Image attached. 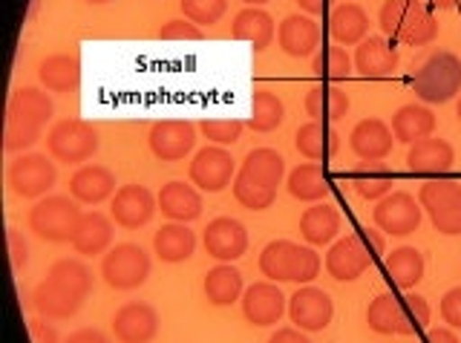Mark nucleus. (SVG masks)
Returning <instances> with one entry per match:
<instances>
[{
    "label": "nucleus",
    "instance_id": "9",
    "mask_svg": "<svg viewBox=\"0 0 461 343\" xmlns=\"http://www.w3.org/2000/svg\"><path fill=\"white\" fill-rule=\"evenodd\" d=\"M47 150L64 165H84L98 153V131L84 119H61L50 127Z\"/></svg>",
    "mask_w": 461,
    "mask_h": 343
},
{
    "label": "nucleus",
    "instance_id": "39",
    "mask_svg": "<svg viewBox=\"0 0 461 343\" xmlns=\"http://www.w3.org/2000/svg\"><path fill=\"white\" fill-rule=\"evenodd\" d=\"M285 188L292 194L297 203H323L329 196V182L323 174V165L321 162H306V165H297L292 174L285 179Z\"/></svg>",
    "mask_w": 461,
    "mask_h": 343
},
{
    "label": "nucleus",
    "instance_id": "56",
    "mask_svg": "<svg viewBox=\"0 0 461 343\" xmlns=\"http://www.w3.org/2000/svg\"><path fill=\"white\" fill-rule=\"evenodd\" d=\"M245 6H266V4H271V0H242Z\"/></svg>",
    "mask_w": 461,
    "mask_h": 343
},
{
    "label": "nucleus",
    "instance_id": "25",
    "mask_svg": "<svg viewBox=\"0 0 461 343\" xmlns=\"http://www.w3.org/2000/svg\"><path fill=\"white\" fill-rule=\"evenodd\" d=\"M366 326L375 335H412L415 323L410 320V311L403 306V297L398 294H378L366 309Z\"/></svg>",
    "mask_w": 461,
    "mask_h": 343
},
{
    "label": "nucleus",
    "instance_id": "21",
    "mask_svg": "<svg viewBox=\"0 0 461 343\" xmlns=\"http://www.w3.org/2000/svg\"><path fill=\"white\" fill-rule=\"evenodd\" d=\"M237 179L254 185L259 191L277 194L280 182L285 179V159L274 148H257L242 159Z\"/></svg>",
    "mask_w": 461,
    "mask_h": 343
},
{
    "label": "nucleus",
    "instance_id": "13",
    "mask_svg": "<svg viewBox=\"0 0 461 343\" xmlns=\"http://www.w3.org/2000/svg\"><path fill=\"white\" fill-rule=\"evenodd\" d=\"M196 131L199 124L187 119H162L150 127L148 145L158 162H179L191 156L196 148Z\"/></svg>",
    "mask_w": 461,
    "mask_h": 343
},
{
    "label": "nucleus",
    "instance_id": "7",
    "mask_svg": "<svg viewBox=\"0 0 461 343\" xmlns=\"http://www.w3.org/2000/svg\"><path fill=\"white\" fill-rule=\"evenodd\" d=\"M418 203L438 234H461V182L456 179H427L418 191Z\"/></svg>",
    "mask_w": 461,
    "mask_h": 343
},
{
    "label": "nucleus",
    "instance_id": "12",
    "mask_svg": "<svg viewBox=\"0 0 461 343\" xmlns=\"http://www.w3.org/2000/svg\"><path fill=\"white\" fill-rule=\"evenodd\" d=\"M421 203L407 194V191H393L389 196H384L381 203H375L372 220L375 228H381L389 237H410L412 231H418L421 225Z\"/></svg>",
    "mask_w": 461,
    "mask_h": 343
},
{
    "label": "nucleus",
    "instance_id": "54",
    "mask_svg": "<svg viewBox=\"0 0 461 343\" xmlns=\"http://www.w3.org/2000/svg\"><path fill=\"white\" fill-rule=\"evenodd\" d=\"M297 6L303 9V15H323L329 9V0H297Z\"/></svg>",
    "mask_w": 461,
    "mask_h": 343
},
{
    "label": "nucleus",
    "instance_id": "22",
    "mask_svg": "<svg viewBox=\"0 0 461 343\" xmlns=\"http://www.w3.org/2000/svg\"><path fill=\"white\" fill-rule=\"evenodd\" d=\"M158 211H162V217L170 220V222H194L202 217V211H205V203H202V194L194 182H167L162 185V191H158Z\"/></svg>",
    "mask_w": 461,
    "mask_h": 343
},
{
    "label": "nucleus",
    "instance_id": "30",
    "mask_svg": "<svg viewBox=\"0 0 461 343\" xmlns=\"http://www.w3.org/2000/svg\"><path fill=\"white\" fill-rule=\"evenodd\" d=\"M153 251L158 257V263L179 266L185 260H191L196 251V234L191 231V225L185 222H167L156 231L153 237Z\"/></svg>",
    "mask_w": 461,
    "mask_h": 343
},
{
    "label": "nucleus",
    "instance_id": "38",
    "mask_svg": "<svg viewBox=\"0 0 461 343\" xmlns=\"http://www.w3.org/2000/svg\"><path fill=\"white\" fill-rule=\"evenodd\" d=\"M386 277L393 280L398 289H415L424 280V254L412 246H398L395 251L386 254L384 260Z\"/></svg>",
    "mask_w": 461,
    "mask_h": 343
},
{
    "label": "nucleus",
    "instance_id": "33",
    "mask_svg": "<svg viewBox=\"0 0 461 343\" xmlns=\"http://www.w3.org/2000/svg\"><path fill=\"white\" fill-rule=\"evenodd\" d=\"M436 113L427 104H403L395 110L393 122H389L395 141H403V145H418V141L429 139L436 133Z\"/></svg>",
    "mask_w": 461,
    "mask_h": 343
},
{
    "label": "nucleus",
    "instance_id": "40",
    "mask_svg": "<svg viewBox=\"0 0 461 343\" xmlns=\"http://www.w3.org/2000/svg\"><path fill=\"white\" fill-rule=\"evenodd\" d=\"M285 119V107H283V98L271 90H257L251 95V119L249 127L254 133H271L277 131Z\"/></svg>",
    "mask_w": 461,
    "mask_h": 343
},
{
    "label": "nucleus",
    "instance_id": "14",
    "mask_svg": "<svg viewBox=\"0 0 461 343\" xmlns=\"http://www.w3.org/2000/svg\"><path fill=\"white\" fill-rule=\"evenodd\" d=\"M158 208V199L153 196L150 188H144V185H122L119 191H115V196L110 199V217L113 222L119 228H127V231H139V228H144L153 213Z\"/></svg>",
    "mask_w": 461,
    "mask_h": 343
},
{
    "label": "nucleus",
    "instance_id": "18",
    "mask_svg": "<svg viewBox=\"0 0 461 343\" xmlns=\"http://www.w3.org/2000/svg\"><path fill=\"white\" fill-rule=\"evenodd\" d=\"M158 311L144 300H130L113 318V335L119 343H153L158 335Z\"/></svg>",
    "mask_w": 461,
    "mask_h": 343
},
{
    "label": "nucleus",
    "instance_id": "15",
    "mask_svg": "<svg viewBox=\"0 0 461 343\" xmlns=\"http://www.w3.org/2000/svg\"><path fill=\"white\" fill-rule=\"evenodd\" d=\"M369 266H372V251L364 246L360 234L335 239L323 257V268L329 271V277H335L338 283H355L357 277L366 275Z\"/></svg>",
    "mask_w": 461,
    "mask_h": 343
},
{
    "label": "nucleus",
    "instance_id": "17",
    "mask_svg": "<svg viewBox=\"0 0 461 343\" xmlns=\"http://www.w3.org/2000/svg\"><path fill=\"white\" fill-rule=\"evenodd\" d=\"M202 246L216 263H234L249 251V228L234 217H216L205 225Z\"/></svg>",
    "mask_w": 461,
    "mask_h": 343
},
{
    "label": "nucleus",
    "instance_id": "11",
    "mask_svg": "<svg viewBox=\"0 0 461 343\" xmlns=\"http://www.w3.org/2000/svg\"><path fill=\"white\" fill-rule=\"evenodd\" d=\"M187 176L196 185L199 191L205 194H220L228 185H234L237 179V165L230 150L220 148V145H208L194 153L191 167H187Z\"/></svg>",
    "mask_w": 461,
    "mask_h": 343
},
{
    "label": "nucleus",
    "instance_id": "45",
    "mask_svg": "<svg viewBox=\"0 0 461 343\" xmlns=\"http://www.w3.org/2000/svg\"><path fill=\"white\" fill-rule=\"evenodd\" d=\"M158 38L162 41H199L202 26L191 23L187 18H176V21H167L162 30H158Z\"/></svg>",
    "mask_w": 461,
    "mask_h": 343
},
{
    "label": "nucleus",
    "instance_id": "8",
    "mask_svg": "<svg viewBox=\"0 0 461 343\" xmlns=\"http://www.w3.org/2000/svg\"><path fill=\"white\" fill-rule=\"evenodd\" d=\"M150 268L153 263L148 251L136 246V242H122V246H113L104 254V260H101V277L115 292H133L148 283Z\"/></svg>",
    "mask_w": 461,
    "mask_h": 343
},
{
    "label": "nucleus",
    "instance_id": "24",
    "mask_svg": "<svg viewBox=\"0 0 461 343\" xmlns=\"http://www.w3.org/2000/svg\"><path fill=\"white\" fill-rule=\"evenodd\" d=\"M355 73L364 78H386L398 69L401 55L384 35H369L355 50Z\"/></svg>",
    "mask_w": 461,
    "mask_h": 343
},
{
    "label": "nucleus",
    "instance_id": "55",
    "mask_svg": "<svg viewBox=\"0 0 461 343\" xmlns=\"http://www.w3.org/2000/svg\"><path fill=\"white\" fill-rule=\"evenodd\" d=\"M456 4H458V0H427V6H429V9H441V12H444V9H453Z\"/></svg>",
    "mask_w": 461,
    "mask_h": 343
},
{
    "label": "nucleus",
    "instance_id": "27",
    "mask_svg": "<svg viewBox=\"0 0 461 343\" xmlns=\"http://www.w3.org/2000/svg\"><path fill=\"white\" fill-rule=\"evenodd\" d=\"M326 30L335 44L357 47L360 41L369 38V15H366V9L357 4H340L329 12Z\"/></svg>",
    "mask_w": 461,
    "mask_h": 343
},
{
    "label": "nucleus",
    "instance_id": "19",
    "mask_svg": "<svg viewBox=\"0 0 461 343\" xmlns=\"http://www.w3.org/2000/svg\"><path fill=\"white\" fill-rule=\"evenodd\" d=\"M283 314H288V303L283 289H277V283L271 280H259L251 283L242 294V318L251 326H274Z\"/></svg>",
    "mask_w": 461,
    "mask_h": 343
},
{
    "label": "nucleus",
    "instance_id": "49",
    "mask_svg": "<svg viewBox=\"0 0 461 343\" xmlns=\"http://www.w3.org/2000/svg\"><path fill=\"white\" fill-rule=\"evenodd\" d=\"M360 239H364V246L372 251V257L386 254V239H384L381 228H360Z\"/></svg>",
    "mask_w": 461,
    "mask_h": 343
},
{
    "label": "nucleus",
    "instance_id": "53",
    "mask_svg": "<svg viewBox=\"0 0 461 343\" xmlns=\"http://www.w3.org/2000/svg\"><path fill=\"white\" fill-rule=\"evenodd\" d=\"M427 343H458V338L453 335L450 326H436L427 332Z\"/></svg>",
    "mask_w": 461,
    "mask_h": 343
},
{
    "label": "nucleus",
    "instance_id": "20",
    "mask_svg": "<svg viewBox=\"0 0 461 343\" xmlns=\"http://www.w3.org/2000/svg\"><path fill=\"white\" fill-rule=\"evenodd\" d=\"M395 145V133L384 119H360L349 133V148L360 162H384Z\"/></svg>",
    "mask_w": 461,
    "mask_h": 343
},
{
    "label": "nucleus",
    "instance_id": "48",
    "mask_svg": "<svg viewBox=\"0 0 461 343\" xmlns=\"http://www.w3.org/2000/svg\"><path fill=\"white\" fill-rule=\"evenodd\" d=\"M441 318L450 329H461V289H450L441 297Z\"/></svg>",
    "mask_w": 461,
    "mask_h": 343
},
{
    "label": "nucleus",
    "instance_id": "50",
    "mask_svg": "<svg viewBox=\"0 0 461 343\" xmlns=\"http://www.w3.org/2000/svg\"><path fill=\"white\" fill-rule=\"evenodd\" d=\"M29 332H32V343H58V332L50 320H32L29 323Z\"/></svg>",
    "mask_w": 461,
    "mask_h": 343
},
{
    "label": "nucleus",
    "instance_id": "1",
    "mask_svg": "<svg viewBox=\"0 0 461 343\" xmlns=\"http://www.w3.org/2000/svg\"><path fill=\"white\" fill-rule=\"evenodd\" d=\"M93 294V275L81 260H58L32 292V306L43 320H69Z\"/></svg>",
    "mask_w": 461,
    "mask_h": 343
},
{
    "label": "nucleus",
    "instance_id": "28",
    "mask_svg": "<svg viewBox=\"0 0 461 343\" xmlns=\"http://www.w3.org/2000/svg\"><path fill=\"white\" fill-rule=\"evenodd\" d=\"M300 234L306 239V246H314V248L331 246L340 234V211L331 203H314L312 208L303 211Z\"/></svg>",
    "mask_w": 461,
    "mask_h": 343
},
{
    "label": "nucleus",
    "instance_id": "4",
    "mask_svg": "<svg viewBox=\"0 0 461 343\" xmlns=\"http://www.w3.org/2000/svg\"><path fill=\"white\" fill-rule=\"evenodd\" d=\"M321 254L314 246H297L288 239H274L259 254V271L271 283H297L309 285L321 275Z\"/></svg>",
    "mask_w": 461,
    "mask_h": 343
},
{
    "label": "nucleus",
    "instance_id": "16",
    "mask_svg": "<svg viewBox=\"0 0 461 343\" xmlns=\"http://www.w3.org/2000/svg\"><path fill=\"white\" fill-rule=\"evenodd\" d=\"M288 318H292V323L297 329H303V332H323V329L331 323V318H335V303H331V297L317 289V285H303V289H297L292 294V300H288Z\"/></svg>",
    "mask_w": 461,
    "mask_h": 343
},
{
    "label": "nucleus",
    "instance_id": "26",
    "mask_svg": "<svg viewBox=\"0 0 461 343\" xmlns=\"http://www.w3.org/2000/svg\"><path fill=\"white\" fill-rule=\"evenodd\" d=\"M277 44L292 59H312L321 47V26L312 15H288L277 26Z\"/></svg>",
    "mask_w": 461,
    "mask_h": 343
},
{
    "label": "nucleus",
    "instance_id": "51",
    "mask_svg": "<svg viewBox=\"0 0 461 343\" xmlns=\"http://www.w3.org/2000/svg\"><path fill=\"white\" fill-rule=\"evenodd\" d=\"M268 343H312V340H309L306 332H303V329L285 326V329H277V332L268 338Z\"/></svg>",
    "mask_w": 461,
    "mask_h": 343
},
{
    "label": "nucleus",
    "instance_id": "57",
    "mask_svg": "<svg viewBox=\"0 0 461 343\" xmlns=\"http://www.w3.org/2000/svg\"><path fill=\"white\" fill-rule=\"evenodd\" d=\"M84 4H93V6H104V4H113V0H84Z\"/></svg>",
    "mask_w": 461,
    "mask_h": 343
},
{
    "label": "nucleus",
    "instance_id": "42",
    "mask_svg": "<svg viewBox=\"0 0 461 343\" xmlns=\"http://www.w3.org/2000/svg\"><path fill=\"white\" fill-rule=\"evenodd\" d=\"M182 18H187L196 26H213L225 18L228 0H179Z\"/></svg>",
    "mask_w": 461,
    "mask_h": 343
},
{
    "label": "nucleus",
    "instance_id": "29",
    "mask_svg": "<svg viewBox=\"0 0 461 343\" xmlns=\"http://www.w3.org/2000/svg\"><path fill=\"white\" fill-rule=\"evenodd\" d=\"M274 32H277L274 30V18L263 6H245L234 15V23H230V38L245 41L257 52H263L274 44Z\"/></svg>",
    "mask_w": 461,
    "mask_h": 343
},
{
    "label": "nucleus",
    "instance_id": "32",
    "mask_svg": "<svg viewBox=\"0 0 461 343\" xmlns=\"http://www.w3.org/2000/svg\"><path fill=\"white\" fill-rule=\"evenodd\" d=\"M456 165V150L447 139L429 136L407 150V167L412 174H444Z\"/></svg>",
    "mask_w": 461,
    "mask_h": 343
},
{
    "label": "nucleus",
    "instance_id": "2",
    "mask_svg": "<svg viewBox=\"0 0 461 343\" xmlns=\"http://www.w3.org/2000/svg\"><path fill=\"white\" fill-rule=\"evenodd\" d=\"M55 104L43 87H18L9 95L4 119V150L21 153L41 139V127L52 119Z\"/></svg>",
    "mask_w": 461,
    "mask_h": 343
},
{
    "label": "nucleus",
    "instance_id": "6",
    "mask_svg": "<svg viewBox=\"0 0 461 343\" xmlns=\"http://www.w3.org/2000/svg\"><path fill=\"white\" fill-rule=\"evenodd\" d=\"M81 208L72 196L67 194H55V196H43L29 211V225H32L35 237H41L43 242H69L76 228L81 222Z\"/></svg>",
    "mask_w": 461,
    "mask_h": 343
},
{
    "label": "nucleus",
    "instance_id": "41",
    "mask_svg": "<svg viewBox=\"0 0 461 343\" xmlns=\"http://www.w3.org/2000/svg\"><path fill=\"white\" fill-rule=\"evenodd\" d=\"M355 69V59L349 52H346V47L340 44H329L323 47L321 52H317V59L312 61V73L317 78H329V81H343L349 78Z\"/></svg>",
    "mask_w": 461,
    "mask_h": 343
},
{
    "label": "nucleus",
    "instance_id": "43",
    "mask_svg": "<svg viewBox=\"0 0 461 343\" xmlns=\"http://www.w3.org/2000/svg\"><path fill=\"white\" fill-rule=\"evenodd\" d=\"M242 131H245V124L240 119H202L199 122V133L205 136L211 145H220V148L240 141Z\"/></svg>",
    "mask_w": 461,
    "mask_h": 343
},
{
    "label": "nucleus",
    "instance_id": "58",
    "mask_svg": "<svg viewBox=\"0 0 461 343\" xmlns=\"http://www.w3.org/2000/svg\"><path fill=\"white\" fill-rule=\"evenodd\" d=\"M456 116H458V122H461V95H458V104H456Z\"/></svg>",
    "mask_w": 461,
    "mask_h": 343
},
{
    "label": "nucleus",
    "instance_id": "47",
    "mask_svg": "<svg viewBox=\"0 0 461 343\" xmlns=\"http://www.w3.org/2000/svg\"><path fill=\"white\" fill-rule=\"evenodd\" d=\"M403 306H407L410 320L415 323V329H427V326H429L432 311H429V303H427V300H424L421 294H415V292H403Z\"/></svg>",
    "mask_w": 461,
    "mask_h": 343
},
{
    "label": "nucleus",
    "instance_id": "46",
    "mask_svg": "<svg viewBox=\"0 0 461 343\" xmlns=\"http://www.w3.org/2000/svg\"><path fill=\"white\" fill-rule=\"evenodd\" d=\"M6 246H9V263L12 268L21 271L29 266V246H26V237L18 231V228H6Z\"/></svg>",
    "mask_w": 461,
    "mask_h": 343
},
{
    "label": "nucleus",
    "instance_id": "10",
    "mask_svg": "<svg viewBox=\"0 0 461 343\" xmlns=\"http://www.w3.org/2000/svg\"><path fill=\"white\" fill-rule=\"evenodd\" d=\"M9 188L21 199H43L58 179V170L50 156L43 153H21L18 159L9 165Z\"/></svg>",
    "mask_w": 461,
    "mask_h": 343
},
{
    "label": "nucleus",
    "instance_id": "5",
    "mask_svg": "<svg viewBox=\"0 0 461 343\" xmlns=\"http://www.w3.org/2000/svg\"><path fill=\"white\" fill-rule=\"evenodd\" d=\"M412 93L424 104H447L461 95V59L450 50H436L412 73Z\"/></svg>",
    "mask_w": 461,
    "mask_h": 343
},
{
    "label": "nucleus",
    "instance_id": "44",
    "mask_svg": "<svg viewBox=\"0 0 461 343\" xmlns=\"http://www.w3.org/2000/svg\"><path fill=\"white\" fill-rule=\"evenodd\" d=\"M352 188L360 199H366V203H381L384 196L393 194L395 182L386 170H378V174H357L352 179Z\"/></svg>",
    "mask_w": 461,
    "mask_h": 343
},
{
    "label": "nucleus",
    "instance_id": "52",
    "mask_svg": "<svg viewBox=\"0 0 461 343\" xmlns=\"http://www.w3.org/2000/svg\"><path fill=\"white\" fill-rule=\"evenodd\" d=\"M64 343H110L104 332H98V329H78V332H72Z\"/></svg>",
    "mask_w": 461,
    "mask_h": 343
},
{
    "label": "nucleus",
    "instance_id": "35",
    "mask_svg": "<svg viewBox=\"0 0 461 343\" xmlns=\"http://www.w3.org/2000/svg\"><path fill=\"white\" fill-rule=\"evenodd\" d=\"M38 81L43 90L50 93H72L81 84V64L76 55L55 52L50 59H43L38 67Z\"/></svg>",
    "mask_w": 461,
    "mask_h": 343
},
{
    "label": "nucleus",
    "instance_id": "36",
    "mask_svg": "<svg viewBox=\"0 0 461 343\" xmlns=\"http://www.w3.org/2000/svg\"><path fill=\"white\" fill-rule=\"evenodd\" d=\"M202 289H205V300L211 306L225 309V306H234L237 300H242V294H245L249 285L242 283L240 268H234L230 263H220L205 275Z\"/></svg>",
    "mask_w": 461,
    "mask_h": 343
},
{
    "label": "nucleus",
    "instance_id": "3",
    "mask_svg": "<svg viewBox=\"0 0 461 343\" xmlns=\"http://www.w3.org/2000/svg\"><path fill=\"white\" fill-rule=\"evenodd\" d=\"M378 26L384 35L398 38L407 47H427L438 38V21L421 0H384Z\"/></svg>",
    "mask_w": 461,
    "mask_h": 343
},
{
    "label": "nucleus",
    "instance_id": "23",
    "mask_svg": "<svg viewBox=\"0 0 461 343\" xmlns=\"http://www.w3.org/2000/svg\"><path fill=\"white\" fill-rule=\"evenodd\" d=\"M115 174L104 165H81L69 179V196L81 205H101L115 196Z\"/></svg>",
    "mask_w": 461,
    "mask_h": 343
},
{
    "label": "nucleus",
    "instance_id": "37",
    "mask_svg": "<svg viewBox=\"0 0 461 343\" xmlns=\"http://www.w3.org/2000/svg\"><path fill=\"white\" fill-rule=\"evenodd\" d=\"M294 148H297L300 156H306L309 162H321L323 165L326 159H331V156L338 153L340 139H338V133L331 131L329 124H323V122H309V124L297 127Z\"/></svg>",
    "mask_w": 461,
    "mask_h": 343
},
{
    "label": "nucleus",
    "instance_id": "31",
    "mask_svg": "<svg viewBox=\"0 0 461 343\" xmlns=\"http://www.w3.org/2000/svg\"><path fill=\"white\" fill-rule=\"evenodd\" d=\"M69 246L76 248L81 257H98L107 254V248L113 246V217H104L101 211H90L84 213L76 234H72Z\"/></svg>",
    "mask_w": 461,
    "mask_h": 343
},
{
    "label": "nucleus",
    "instance_id": "34",
    "mask_svg": "<svg viewBox=\"0 0 461 343\" xmlns=\"http://www.w3.org/2000/svg\"><path fill=\"white\" fill-rule=\"evenodd\" d=\"M303 107H306L312 122H340L349 116V95H346L343 87H335V84H321V87H312L303 98Z\"/></svg>",
    "mask_w": 461,
    "mask_h": 343
}]
</instances>
